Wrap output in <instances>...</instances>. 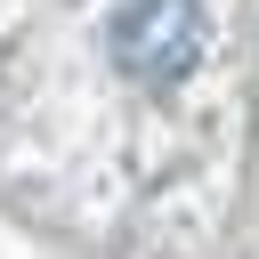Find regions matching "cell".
I'll return each mask as SVG.
<instances>
[{"instance_id":"1","label":"cell","mask_w":259,"mask_h":259,"mask_svg":"<svg viewBox=\"0 0 259 259\" xmlns=\"http://www.w3.org/2000/svg\"><path fill=\"white\" fill-rule=\"evenodd\" d=\"M105 40H113V65L138 89H170V81H186L202 65L210 16H202V0H121Z\"/></svg>"}]
</instances>
